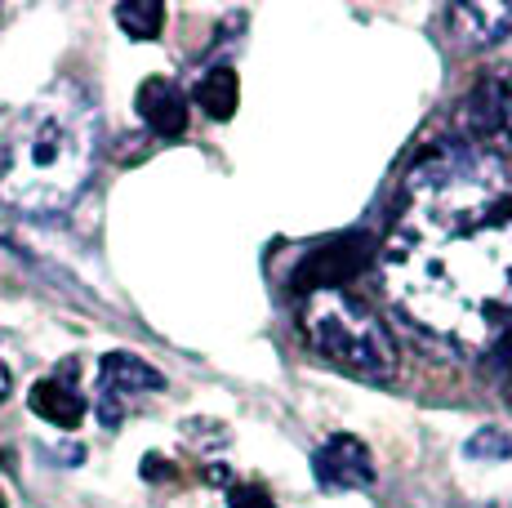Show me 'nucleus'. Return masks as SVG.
<instances>
[{"label":"nucleus","instance_id":"nucleus-1","mask_svg":"<svg viewBox=\"0 0 512 508\" xmlns=\"http://www.w3.org/2000/svg\"><path fill=\"white\" fill-rule=\"evenodd\" d=\"M388 304L423 335L490 348L512 321V170L490 148L446 143L415 161L379 246Z\"/></svg>","mask_w":512,"mask_h":508},{"label":"nucleus","instance_id":"nucleus-2","mask_svg":"<svg viewBox=\"0 0 512 508\" xmlns=\"http://www.w3.org/2000/svg\"><path fill=\"white\" fill-rule=\"evenodd\" d=\"M98 112L76 81H58L9 125L0 148V201L18 214H58L90 183Z\"/></svg>","mask_w":512,"mask_h":508},{"label":"nucleus","instance_id":"nucleus-3","mask_svg":"<svg viewBox=\"0 0 512 508\" xmlns=\"http://www.w3.org/2000/svg\"><path fill=\"white\" fill-rule=\"evenodd\" d=\"M303 339L312 353L326 357L330 366L366 379V384H388L397 375V339L379 321L366 299H357L343 286H312L299 312Z\"/></svg>","mask_w":512,"mask_h":508},{"label":"nucleus","instance_id":"nucleus-4","mask_svg":"<svg viewBox=\"0 0 512 508\" xmlns=\"http://www.w3.org/2000/svg\"><path fill=\"white\" fill-rule=\"evenodd\" d=\"M161 388H165V375L156 366H147L143 357L107 353L98 361V419L107 428H116L125 415V402H134L143 393H161Z\"/></svg>","mask_w":512,"mask_h":508},{"label":"nucleus","instance_id":"nucleus-5","mask_svg":"<svg viewBox=\"0 0 512 508\" xmlns=\"http://www.w3.org/2000/svg\"><path fill=\"white\" fill-rule=\"evenodd\" d=\"M312 477L326 491H366V486H374V459L361 437L334 433L312 455Z\"/></svg>","mask_w":512,"mask_h":508},{"label":"nucleus","instance_id":"nucleus-6","mask_svg":"<svg viewBox=\"0 0 512 508\" xmlns=\"http://www.w3.org/2000/svg\"><path fill=\"white\" fill-rule=\"evenodd\" d=\"M464 116L472 121L477 148H486V139H508L512 143V67H495L472 85Z\"/></svg>","mask_w":512,"mask_h":508},{"label":"nucleus","instance_id":"nucleus-7","mask_svg":"<svg viewBox=\"0 0 512 508\" xmlns=\"http://www.w3.org/2000/svg\"><path fill=\"white\" fill-rule=\"evenodd\" d=\"M134 107H139L143 125L156 139H183L187 134V94L174 81H165V76H147L139 85Z\"/></svg>","mask_w":512,"mask_h":508},{"label":"nucleus","instance_id":"nucleus-8","mask_svg":"<svg viewBox=\"0 0 512 508\" xmlns=\"http://www.w3.org/2000/svg\"><path fill=\"white\" fill-rule=\"evenodd\" d=\"M446 27L464 50H490L512 32V5H450Z\"/></svg>","mask_w":512,"mask_h":508},{"label":"nucleus","instance_id":"nucleus-9","mask_svg":"<svg viewBox=\"0 0 512 508\" xmlns=\"http://www.w3.org/2000/svg\"><path fill=\"white\" fill-rule=\"evenodd\" d=\"M67 375H72V366H63V375L36 379L32 393H27V406H32V415H41L45 424H54V428H81L85 397L76 393Z\"/></svg>","mask_w":512,"mask_h":508},{"label":"nucleus","instance_id":"nucleus-10","mask_svg":"<svg viewBox=\"0 0 512 508\" xmlns=\"http://www.w3.org/2000/svg\"><path fill=\"white\" fill-rule=\"evenodd\" d=\"M192 99L201 103L205 116H214V121H228L236 112V103H241V81H236L232 67H205L201 76H196L192 85Z\"/></svg>","mask_w":512,"mask_h":508},{"label":"nucleus","instance_id":"nucleus-11","mask_svg":"<svg viewBox=\"0 0 512 508\" xmlns=\"http://www.w3.org/2000/svg\"><path fill=\"white\" fill-rule=\"evenodd\" d=\"M116 23L134 36V41H156L165 23V5L161 0H130V5H116Z\"/></svg>","mask_w":512,"mask_h":508},{"label":"nucleus","instance_id":"nucleus-12","mask_svg":"<svg viewBox=\"0 0 512 508\" xmlns=\"http://www.w3.org/2000/svg\"><path fill=\"white\" fill-rule=\"evenodd\" d=\"M486 370H490V384L512 402V321H508L504 335L486 348Z\"/></svg>","mask_w":512,"mask_h":508},{"label":"nucleus","instance_id":"nucleus-13","mask_svg":"<svg viewBox=\"0 0 512 508\" xmlns=\"http://www.w3.org/2000/svg\"><path fill=\"white\" fill-rule=\"evenodd\" d=\"M468 459H486V464H495V459H512V437L504 428H477V433L468 437Z\"/></svg>","mask_w":512,"mask_h":508},{"label":"nucleus","instance_id":"nucleus-14","mask_svg":"<svg viewBox=\"0 0 512 508\" xmlns=\"http://www.w3.org/2000/svg\"><path fill=\"white\" fill-rule=\"evenodd\" d=\"M228 508H277V504L259 482H236L228 491Z\"/></svg>","mask_w":512,"mask_h":508},{"label":"nucleus","instance_id":"nucleus-15","mask_svg":"<svg viewBox=\"0 0 512 508\" xmlns=\"http://www.w3.org/2000/svg\"><path fill=\"white\" fill-rule=\"evenodd\" d=\"M9 397V370H5V361H0V402Z\"/></svg>","mask_w":512,"mask_h":508}]
</instances>
